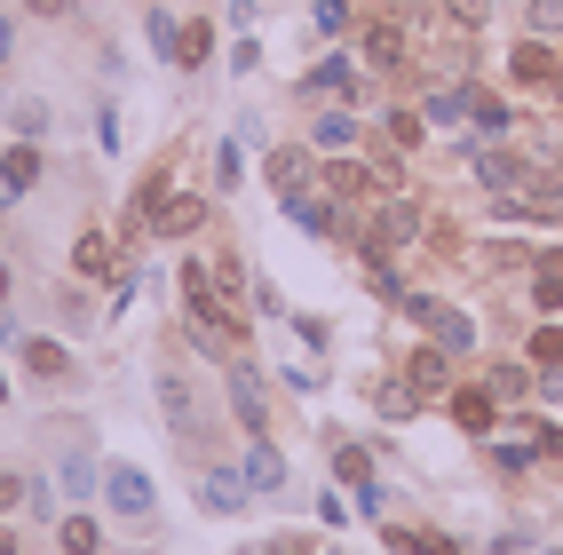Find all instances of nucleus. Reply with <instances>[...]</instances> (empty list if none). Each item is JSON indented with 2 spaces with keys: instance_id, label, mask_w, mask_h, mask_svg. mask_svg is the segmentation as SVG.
<instances>
[{
  "instance_id": "obj_20",
  "label": "nucleus",
  "mask_w": 563,
  "mask_h": 555,
  "mask_svg": "<svg viewBox=\"0 0 563 555\" xmlns=\"http://www.w3.org/2000/svg\"><path fill=\"white\" fill-rule=\"evenodd\" d=\"M421 120H429V135L444 127V135H453V127H468V80H453V88H429L421 96Z\"/></svg>"
},
{
  "instance_id": "obj_43",
  "label": "nucleus",
  "mask_w": 563,
  "mask_h": 555,
  "mask_svg": "<svg viewBox=\"0 0 563 555\" xmlns=\"http://www.w3.org/2000/svg\"><path fill=\"white\" fill-rule=\"evenodd\" d=\"M24 16H48L56 24V16H71V0H24Z\"/></svg>"
},
{
  "instance_id": "obj_5",
  "label": "nucleus",
  "mask_w": 563,
  "mask_h": 555,
  "mask_svg": "<svg viewBox=\"0 0 563 555\" xmlns=\"http://www.w3.org/2000/svg\"><path fill=\"white\" fill-rule=\"evenodd\" d=\"M103 508L120 515V524H152V515H159V492H152V476H143V468L111 460V468H103Z\"/></svg>"
},
{
  "instance_id": "obj_29",
  "label": "nucleus",
  "mask_w": 563,
  "mask_h": 555,
  "mask_svg": "<svg viewBox=\"0 0 563 555\" xmlns=\"http://www.w3.org/2000/svg\"><path fill=\"white\" fill-rule=\"evenodd\" d=\"M143 32H152L159 64H175V48H183V24H175V9H143Z\"/></svg>"
},
{
  "instance_id": "obj_26",
  "label": "nucleus",
  "mask_w": 563,
  "mask_h": 555,
  "mask_svg": "<svg viewBox=\"0 0 563 555\" xmlns=\"http://www.w3.org/2000/svg\"><path fill=\"white\" fill-rule=\"evenodd\" d=\"M207 56H214V24L191 16V24H183V48H175V71H199Z\"/></svg>"
},
{
  "instance_id": "obj_2",
  "label": "nucleus",
  "mask_w": 563,
  "mask_h": 555,
  "mask_svg": "<svg viewBox=\"0 0 563 555\" xmlns=\"http://www.w3.org/2000/svg\"><path fill=\"white\" fill-rule=\"evenodd\" d=\"M412 325H429V342L437 349H453V357H468L476 349V318L468 310H453V302H437V293H405V302H397Z\"/></svg>"
},
{
  "instance_id": "obj_22",
  "label": "nucleus",
  "mask_w": 563,
  "mask_h": 555,
  "mask_svg": "<svg viewBox=\"0 0 563 555\" xmlns=\"http://www.w3.org/2000/svg\"><path fill=\"white\" fill-rule=\"evenodd\" d=\"M532 310H540V318L563 310V246H555V254H532Z\"/></svg>"
},
{
  "instance_id": "obj_18",
  "label": "nucleus",
  "mask_w": 563,
  "mask_h": 555,
  "mask_svg": "<svg viewBox=\"0 0 563 555\" xmlns=\"http://www.w3.org/2000/svg\"><path fill=\"white\" fill-rule=\"evenodd\" d=\"M468 135H476V143H500V135H516V103H508V96H484V88H468Z\"/></svg>"
},
{
  "instance_id": "obj_6",
  "label": "nucleus",
  "mask_w": 563,
  "mask_h": 555,
  "mask_svg": "<svg viewBox=\"0 0 563 555\" xmlns=\"http://www.w3.org/2000/svg\"><path fill=\"white\" fill-rule=\"evenodd\" d=\"M508 80L523 88V96H563V56H555V41H523L508 48Z\"/></svg>"
},
{
  "instance_id": "obj_15",
  "label": "nucleus",
  "mask_w": 563,
  "mask_h": 555,
  "mask_svg": "<svg viewBox=\"0 0 563 555\" xmlns=\"http://www.w3.org/2000/svg\"><path fill=\"white\" fill-rule=\"evenodd\" d=\"M32 182H41V143H9V152H0V214H9Z\"/></svg>"
},
{
  "instance_id": "obj_44",
  "label": "nucleus",
  "mask_w": 563,
  "mask_h": 555,
  "mask_svg": "<svg viewBox=\"0 0 563 555\" xmlns=\"http://www.w3.org/2000/svg\"><path fill=\"white\" fill-rule=\"evenodd\" d=\"M9 56H16V24H9V9H0V71H9Z\"/></svg>"
},
{
  "instance_id": "obj_39",
  "label": "nucleus",
  "mask_w": 563,
  "mask_h": 555,
  "mask_svg": "<svg viewBox=\"0 0 563 555\" xmlns=\"http://www.w3.org/2000/svg\"><path fill=\"white\" fill-rule=\"evenodd\" d=\"M231 71H262V48H254V32H239V41H231Z\"/></svg>"
},
{
  "instance_id": "obj_19",
  "label": "nucleus",
  "mask_w": 563,
  "mask_h": 555,
  "mask_svg": "<svg viewBox=\"0 0 563 555\" xmlns=\"http://www.w3.org/2000/svg\"><path fill=\"white\" fill-rule=\"evenodd\" d=\"M484 389H493L500 404H523V397H540V365L532 357H500L493 374H484Z\"/></svg>"
},
{
  "instance_id": "obj_12",
  "label": "nucleus",
  "mask_w": 563,
  "mask_h": 555,
  "mask_svg": "<svg viewBox=\"0 0 563 555\" xmlns=\"http://www.w3.org/2000/svg\"><path fill=\"white\" fill-rule=\"evenodd\" d=\"M357 111L350 103H325V111H310V152L318 159H342V152H357Z\"/></svg>"
},
{
  "instance_id": "obj_11",
  "label": "nucleus",
  "mask_w": 563,
  "mask_h": 555,
  "mask_svg": "<svg viewBox=\"0 0 563 555\" xmlns=\"http://www.w3.org/2000/svg\"><path fill=\"white\" fill-rule=\"evenodd\" d=\"M254 492H246V476H239V460H207L199 468V508L207 515H239Z\"/></svg>"
},
{
  "instance_id": "obj_46",
  "label": "nucleus",
  "mask_w": 563,
  "mask_h": 555,
  "mask_svg": "<svg viewBox=\"0 0 563 555\" xmlns=\"http://www.w3.org/2000/svg\"><path fill=\"white\" fill-rule=\"evenodd\" d=\"M9 293H16V270H9V263H0V302H9Z\"/></svg>"
},
{
  "instance_id": "obj_7",
  "label": "nucleus",
  "mask_w": 563,
  "mask_h": 555,
  "mask_svg": "<svg viewBox=\"0 0 563 555\" xmlns=\"http://www.w3.org/2000/svg\"><path fill=\"white\" fill-rule=\"evenodd\" d=\"M222 389H231V421H239L246 436H271V397H262L254 357H231V365H222Z\"/></svg>"
},
{
  "instance_id": "obj_9",
  "label": "nucleus",
  "mask_w": 563,
  "mask_h": 555,
  "mask_svg": "<svg viewBox=\"0 0 563 555\" xmlns=\"http://www.w3.org/2000/svg\"><path fill=\"white\" fill-rule=\"evenodd\" d=\"M262 182H271L278 199H294V191H310V182H318V152H310V135H302V143H278V152L262 159Z\"/></svg>"
},
{
  "instance_id": "obj_47",
  "label": "nucleus",
  "mask_w": 563,
  "mask_h": 555,
  "mask_svg": "<svg viewBox=\"0 0 563 555\" xmlns=\"http://www.w3.org/2000/svg\"><path fill=\"white\" fill-rule=\"evenodd\" d=\"M0 555H16V532H0Z\"/></svg>"
},
{
  "instance_id": "obj_38",
  "label": "nucleus",
  "mask_w": 563,
  "mask_h": 555,
  "mask_svg": "<svg viewBox=\"0 0 563 555\" xmlns=\"http://www.w3.org/2000/svg\"><path fill=\"white\" fill-rule=\"evenodd\" d=\"M96 143H103V152H120V111H111V103H96Z\"/></svg>"
},
{
  "instance_id": "obj_27",
  "label": "nucleus",
  "mask_w": 563,
  "mask_h": 555,
  "mask_svg": "<svg viewBox=\"0 0 563 555\" xmlns=\"http://www.w3.org/2000/svg\"><path fill=\"white\" fill-rule=\"evenodd\" d=\"M9 127H16V143H41V135H48V103H41V96H16V103H9Z\"/></svg>"
},
{
  "instance_id": "obj_40",
  "label": "nucleus",
  "mask_w": 563,
  "mask_h": 555,
  "mask_svg": "<svg viewBox=\"0 0 563 555\" xmlns=\"http://www.w3.org/2000/svg\"><path fill=\"white\" fill-rule=\"evenodd\" d=\"M271 555H325L310 532H286V540H271Z\"/></svg>"
},
{
  "instance_id": "obj_41",
  "label": "nucleus",
  "mask_w": 563,
  "mask_h": 555,
  "mask_svg": "<svg viewBox=\"0 0 563 555\" xmlns=\"http://www.w3.org/2000/svg\"><path fill=\"white\" fill-rule=\"evenodd\" d=\"M16 500H24V476H16V468H0V515H9Z\"/></svg>"
},
{
  "instance_id": "obj_16",
  "label": "nucleus",
  "mask_w": 563,
  "mask_h": 555,
  "mask_svg": "<svg viewBox=\"0 0 563 555\" xmlns=\"http://www.w3.org/2000/svg\"><path fill=\"white\" fill-rule=\"evenodd\" d=\"M239 476H246V492H286V460H278V444H271V436H246Z\"/></svg>"
},
{
  "instance_id": "obj_25",
  "label": "nucleus",
  "mask_w": 563,
  "mask_h": 555,
  "mask_svg": "<svg viewBox=\"0 0 563 555\" xmlns=\"http://www.w3.org/2000/svg\"><path fill=\"white\" fill-rule=\"evenodd\" d=\"M310 24H318V41H350L357 9H350V0H310Z\"/></svg>"
},
{
  "instance_id": "obj_4",
  "label": "nucleus",
  "mask_w": 563,
  "mask_h": 555,
  "mask_svg": "<svg viewBox=\"0 0 563 555\" xmlns=\"http://www.w3.org/2000/svg\"><path fill=\"white\" fill-rule=\"evenodd\" d=\"M357 64L373 71V80H397V71H412V32L397 16H373L357 32Z\"/></svg>"
},
{
  "instance_id": "obj_45",
  "label": "nucleus",
  "mask_w": 563,
  "mask_h": 555,
  "mask_svg": "<svg viewBox=\"0 0 563 555\" xmlns=\"http://www.w3.org/2000/svg\"><path fill=\"white\" fill-rule=\"evenodd\" d=\"M9 342H16V310H9V302H0V349H9Z\"/></svg>"
},
{
  "instance_id": "obj_14",
  "label": "nucleus",
  "mask_w": 563,
  "mask_h": 555,
  "mask_svg": "<svg viewBox=\"0 0 563 555\" xmlns=\"http://www.w3.org/2000/svg\"><path fill=\"white\" fill-rule=\"evenodd\" d=\"M71 270H80L88 286H120V246H111V231H80V238H71Z\"/></svg>"
},
{
  "instance_id": "obj_37",
  "label": "nucleus",
  "mask_w": 563,
  "mask_h": 555,
  "mask_svg": "<svg viewBox=\"0 0 563 555\" xmlns=\"http://www.w3.org/2000/svg\"><path fill=\"white\" fill-rule=\"evenodd\" d=\"M357 515H389V492H382V476H365V485H357Z\"/></svg>"
},
{
  "instance_id": "obj_42",
  "label": "nucleus",
  "mask_w": 563,
  "mask_h": 555,
  "mask_svg": "<svg viewBox=\"0 0 563 555\" xmlns=\"http://www.w3.org/2000/svg\"><path fill=\"white\" fill-rule=\"evenodd\" d=\"M540 397H548V404H563V365H540Z\"/></svg>"
},
{
  "instance_id": "obj_33",
  "label": "nucleus",
  "mask_w": 563,
  "mask_h": 555,
  "mask_svg": "<svg viewBox=\"0 0 563 555\" xmlns=\"http://www.w3.org/2000/svg\"><path fill=\"white\" fill-rule=\"evenodd\" d=\"M333 476H342V485L357 492L365 476H373V468H365V444H333Z\"/></svg>"
},
{
  "instance_id": "obj_28",
  "label": "nucleus",
  "mask_w": 563,
  "mask_h": 555,
  "mask_svg": "<svg viewBox=\"0 0 563 555\" xmlns=\"http://www.w3.org/2000/svg\"><path fill=\"white\" fill-rule=\"evenodd\" d=\"M56 540H64V555H96L103 547V524H96V515H64Z\"/></svg>"
},
{
  "instance_id": "obj_34",
  "label": "nucleus",
  "mask_w": 563,
  "mask_h": 555,
  "mask_svg": "<svg viewBox=\"0 0 563 555\" xmlns=\"http://www.w3.org/2000/svg\"><path fill=\"white\" fill-rule=\"evenodd\" d=\"M64 492H71V500L96 492V460H88V453H64Z\"/></svg>"
},
{
  "instance_id": "obj_35",
  "label": "nucleus",
  "mask_w": 563,
  "mask_h": 555,
  "mask_svg": "<svg viewBox=\"0 0 563 555\" xmlns=\"http://www.w3.org/2000/svg\"><path fill=\"white\" fill-rule=\"evenodd\" d=\"M484 16H493L484 0H444V24H453V32H484Z\"/></svg>"
},
{
  "instance_id": "obj_8",
  "label": "nucleus",
  "mask_w": 563,
  "mask_h": 555,
  "mask_svg": "<svg viewBox=\"0 0 563 555\" xmlns=\"http://www.w3.org/2000/svg\"><path fill=\"white\" fill-rule=\"evenodd\" d=\"M468 167H476V182H484L493 199H516L523 182H532V159H523V152H508V143H476V152H468Z\"/></svg>"
},
{
  "instance_id": "obj_36",
  "label": "nucleus",
  "mask_w": 563,
  "mask_h": 555,
  "mask_svg": "<svg viewBox=\"0 0 563 555\" xmlns=\"http://www.w3.org/2000/svg\"><path fill=\"white\" fill-rule=\"evenodd\" d=\"M294 333H302V349H310V357H325V342H333V325H325V318H310V310L294 318Z\"/></svg>"
},
{
  "instance_id": "obj_1",
  "label": "nucleus",
  "mask_w": 563,
  "mask_h": 555,
  "mask_svg": "<svg viewBox=\"0 0 563 555\" xmlns=\"http://www.w3.org/2000/svg\"><path fill=\"white\" fill-rule=\"evenodd\" d=\"M412 238H429V207H421V191H382V199H373V222H365V238H357V246L397 254V246H412Z\"/></svg>"
},
{
  "instance_id": "obj_31",
  "label": "nucleus",
  "mask_w": 563,
  "mask_h": 555,
  "mask_svg": "<svg viewBox=\"0 0 563 555\" xmlns=\"http://www.w3.org/2000/svg\"><path fill=\"white\" fill-rule=\"evenodd\" d=\"M532 365H563V325H532V342H523Z\"/></svg>"
},
{
  "instance_id": "obj_21",
  "label": "nucleus",
  "mask_w": 563,
  "mask_h": 555,
  "mask_svg": "<svg viewBox=\"0 0 563 555\" xmlns=\"http://www.w3.org/2000/svg\"><path fill=\"white\" fill-rule=\"evenodd\" d=\"M382 540H389V555H468L453 532H412V524H382Z\"/></svg>"
},
{
  "instance_id": "obj_48",
  "label": "nucleus",
  "mask_w": 563,
  "mask_h": 555,
  "mask_svg": "<svg viewBox=\"0 0 563 555\" xmlns=\"http://www.w3.org/2000/svg\"><path fill=\"white\" fill-rule=\"evenodd\" d=\"M0 404H9V374H0Z\"/></svg>"
},
{
  "instance_id": "obj_10",
  "label": "nucleus",
  "mask_w": 563,
  "mask_h": 555,
  "mask_svg": "<svg viewBox=\"0 0 563 555\" xmlns=\"http://www.w3.org/2000/svg\"><path fill=\"white\" fill-rule=\"evenodd\" d=\"M199 222H207V199H199V191H175V182H167V191H159V207H152V222H143V231H152V238H191Z\"/></svg>"
},
{
  "instance_id": "obj_13",
  "label": "nucleus",
  "mask_w": 563,
  "mask_h": 555,
  "mask_svg": "<svg viewBox=\"0 0 563 555\" xmlns=\"http://www.w3.org/2000/svg\"><path fill=\"white\" fill-rule=\"evenodd\" d=\"M405 389L421 397V404L453 397V349H437V342H429V349H412V357H405Z\"/></svg>"
},
{
  "instance_id": "obj_32",
  "label": "nucleus",
  "mask_w": 563,
  "mask_h": 555,
  "mask_svg": "<svg viewBox=\"0 0 563 555\" xmlns=\"http://www.w3.org/2000/svg\"><path fill=\"white\" fill-rule=\"evenodd\" d=\"M239 175H246V152H239V135L214 152V191H239Z\"/></svg>"
},
{
  "instance_id": "obj_3",
  "label": "nucleus",
  "mask_w": 563,
  "mask_h": 555,
  "mask_svg": "<svg viewBox=\"0 0 563 555\" xmlns=\"http://www.w3.org/2000/svg\"><path fill=\"white\" fill-rule=\"evenodd\" d=\"M302 103H357L365 96V64L357 56H342V48H325L310 71H302V88H294Z\"/></svg>"
},
{
  "instance_id": "obj_24",
  "label": "nucleus",
  "mask_w": 563,
  "mask_h": 555,
  "mask_svg": "<svg viewBox=\"0 0 563 555\" xmlns=\"http://www.w3.org/2000/svg\"><path fill=\"white\" fill-rule=\"evenodd\" d=\"M382 135H389V152H421V143H429V120H421L412 103H389V111H382Z\"/></svg>"
},
{
  "instance_id": "obj_30",
  "label": "nucleus",
  "mask_w": 563,
  "mask_h": 555,
  "mask_svg": "<svg viewBox=\"0 0 563 555\" xmlns=\"http://www.w3.org/2000/svg\"><path fill=\"white\" fill-rule=\"evenodd\" d=\"M523 32H532V41H555L563 32V0H532V9H523Z\"/></svg>"
},
{
  "instance_id": "obj_23",
  "label": "nucleus",
  "mask_w": 563,
  "mask_h": 555,
  "mask_svg": "<svg viewBox=\"0 0 563 555\" xmlns=\"http://www.w3.org/2000/svg\"><path fill=\"white\" fill-rule=\"evenodd\" d=\"M24 374L32 381H71V349L48 342V333H32V342H24Z\"/></svg>"
},
{
  "instance_id": "obj_17",
  "label": "nucleus",
  "mask_w": 563,
  "mask_h": 555,
  "mask_svg": "<svg viewBox=\"0 0 563 555\" xmlns=\"http://www.w3.org/2000/svg\"><path fill=\"white\" fill-rule=\"evenodd\" d=\"M444 413H453V429H461V436H484V429L500 421V397L476 381V389H453V397H444Z\"/></svg>"
},
{
  "instance_id": "obj_49",
  "label": "nucleus",
  "mask_w": 563,
  "mask_h": 555,
  "mask_svg": "<svg viewBox=\"0 0 563 555\" xmlns=\"http://www.w3.org/2000/svg\"><path fill=\"white\" fill-rule=\"evenodd\" d=\"M246 555H271V547H246Z\"/></svg>"
}]
</instances>
